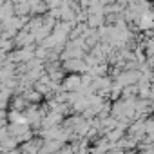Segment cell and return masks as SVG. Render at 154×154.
I'll return each instance as SVG.
<instances>
[{
  "label": "cell",
  "mask_w": 154,
  "mask_h": 154,
  "mask_svg": "<svg viewBox=\"0 0 154 154\" xmlns=\"http://www.w3.org/2000/svg\"><path fill=\"white\" fill-rule=\"evenodd\" d=\"M60 87L63 91H78L82 87V78L78 72H69L67 76H63L62 82H60Z\"/></svg>",
  "instance_id": "1"
},
{
  "label": "cell",
  "mask_w": 154,
  "mask_h": 154,
  "mask_svg": "<svg viewBox=\"0 0 154 154\" xmlns=\"http://www.w3.org/2000/svg\"><path fill=\"white\" fill-rule=\"evenodd\" d=\"M62 69L67 71V72H85L87 71V65L84 62V58H67L62 62Z\"/></svg>",
  "instance_id": "2"
},
{
  "label": "cell",
  "mask_w": 154,
  "mask_h": 154,
  "mask_svg": "<svg viewBox=\"0 0 154 154\" xmlns=\"http://www.w3.org/2000/svg\"><path fill=\"white\" fill-rule=\"evenodd\" d=\"M85 24H87V27L96 29V27H100L102 24H105V15H103V13H87Z\"/></svg>",
  "instance_id": "3"
}]
</instances>
